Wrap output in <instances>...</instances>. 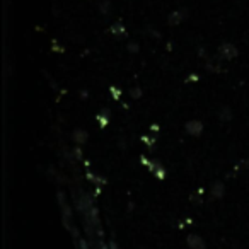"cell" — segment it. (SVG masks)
Segmentation results:
<instances>
[{
  "instance_id": "obj_5",
  "label": "cell",
  "mask_w": 249,
  "mask_h": 249,
  "mask_svg": "<svg viewBox=\"0 0 249 249\" xmlns=\"http://www.w3.org/2000/svg\"><path fill=\"white\" fill-rule=\"evenodd\" d=\"M212 196L213 198H222L224 196V183H218V181H215L213 186H212Z\"/></svg>"
},
{
  "instance_id": "obj_8",
  "label": "cell",
  "mask_w": 249,
  "mask_h": 249,
  "mask_svg": "<svg viewBox=\"0 0 249 249\" xmlns=\"http://www.w3.org/2000/svg\"><path fill=\"white\" fill-rule=\"evenodd\" d=\"M130 94H132L133 97H140V96H142V90H140V89H132V90H130Z\"/></svg>"
},
{
  "instance_id": "obj_7",
  "label": "cell",
  "mask_w": 249,
  "mask_h": 249,
  "mask_svg": "<svg viewBox=\"0 0 249 249\" xmlns=\"http://www.w3.org/2000/svg\"><path fill=\"white\" fill-rule=\"evenodd\" d=\"M111 31H113L114 35H120V33L124 31V28H121V24H114L113 28H111Z\"/></svg>"
},
{
  "instance_id": "obj_1",
  "label": "cell",
  "mask_w": 249,
  "mask_h": 249,
  "mask_svg": "<svg viewBox=\"0 0 249 249\" xmlns=\"http://www.w3.org/2000/svg\"><path fill=\"white\" fill-rule=\"evenodd\" d=\"M237 55H239L237 48H235L232 43H224V45L218 46V56H220L222 60H232Z\"/></svg>"
},
{
  "instance_id": "obj_6",
  "label": "cell",
  "mask_w": 249,
  "mask_h": 249,
  "mask_svg": "<svg viewBox=\"0 0 249 249\" xmlns=\"http://www.w3.org/2000/svg\"><path fill=\"white\" fill-rule=\"evenodd\" d=\"M72 139L75 140L77 143H84L87 140V132L86 130H75L72 135Z\"/></svg>"
},
{
  "instance_id": "obj_2",
  "label": "cell",
  "mask_w": 249,
  "mask_h": 249,
  "mask_svg": "<svg viewBox=\"0 0 249 249\" xmlns=\"http://www.w3.org/2000/svg\"><path fill=\"white\" fill-rule=\"evenodd\" d=\"M186 132L193 137H200L201 132H203V123L198 120H191L186 123Z\"/></svg>"
},
{
  "instance_id": "obj_3",
  "label": "cell",
  "mask_w": 249,
  "mask_h": 249,
  "mask_svg": "<svg viewBox=\"0 0 249 249\" xmlns=\"http://www.w3.org/2000/svg\"><path fill=\"white\" fill-rule=\"evenodd\" d=\"M186 241H188V244H190V248H193V249H203L205 248V241L198 234H190Z\"/></svg>"
},
{
  "instance_id": "obj_4",
  "label": "cell",
  "mask_w": 249,
  "mask_h": 249,
  "mask_svg": "<svg viewBox=\"0 0 249 249\" xmlns=\"http://www.w3.org/2000/svg\"><path fill=\"white\" fill-rule=\"evenodd\" d=\"M186 11H176V12H173V14L169 16V24L171 26H176V24H179L181 21H183L184 18H186Z\"/></svg>"
}]
</instances>
